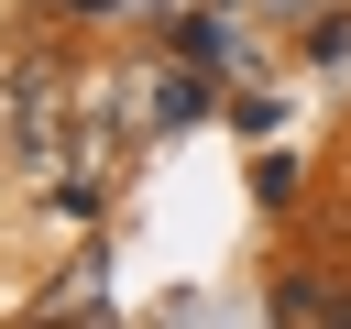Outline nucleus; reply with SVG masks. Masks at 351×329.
<instances>
[{"instance_id": "1", "label": "nucleus", "mask_w": 351, "mask_h": 329, "mask_svg": "<svg viewBox=\"0 0 351 329\" xmlns=\"http://www.w3.org/2000/svg\"><path fill=\"white\" fill-rule=\"evenodd\" d=\"M263 307H274L285 329H351V274H340V263H285Z\"/></svg>"}]
</instances>
